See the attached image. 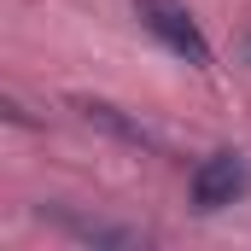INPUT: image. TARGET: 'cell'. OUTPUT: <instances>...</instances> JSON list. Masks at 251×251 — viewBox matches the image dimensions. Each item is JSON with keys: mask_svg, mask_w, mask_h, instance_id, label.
Listing matches in <instances>:
<instances>
[{"mask_svg": "<svg viewBox=\"0 0 251 251\" xmlns=\"http://www.w3.org/2000/svg\"><path fill=\"white\" fill-rule=\"evenodd\" d=\"M134 18H140V29L158 35L176 59H187L193 70H210V41H204L199 18H193L181 0H134Z\"/></svg>", "mask_w": 251, "mask_h": 251, "instance_id": "6da1fadb", "label": "cell"}, {"mask_svg": "<svg viewBox=\"0 0 251 251\" xmlns=\"http://www.w3.org/2000/svg\"><path fill=\"white\" fill-rule=\"evenodd\" d=\"M251 187V176H246V158L240 152H210L199 170H193V181H187V193H193V210H228L240 193Z\"/></svg>", "mask_w": 251, "mask_h": 251, "instance_id": "7a4b0ae2", "label": "cell"}, {"mask_svg": "<svg viewBox=\"0 0 251 251\" xmlns=\"http://www.w3.org/2000/svg\"><path fill=\"white\" fill-rule=\"evenodd\" d=\"M82 117H88V123H100V128H111V134L128 140V146H152V140H146V128H134L128 117H117V105H105V100H82Z\"/></svg>", "mask_w": 251, "mask_h": 251, "instance_id": "3957f363", "label": "cell"}]
</instances>
